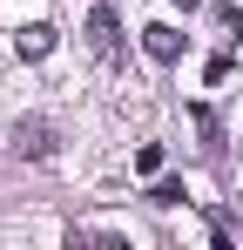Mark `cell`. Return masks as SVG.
I'll return each mask as SVG.
<instances>
[{
    "label": "cell",
    "instance_id": "obj_1",
    "mask_svg": "<svg viewBox=\"0 0 243 250\" xmlns=\"http://www.w3.org/2000/svg\"><path fill=\"white\" fill-rule=\"evenodd\" d=\"M88 47H95L101 61H115V54H122V21H115V7H108V0H95V7H88Z\"/></svg>",
    "mask_w": 243,
    "mask_h": 250
},
{
    "label": "cell",
    "instance_id": "obj_2",
    "mask_svg": "<svg viewBox=\"0 0 243 250\" xmlns=\"http://www.w3.org/2000/svg\"><path fill=\"white\" fill-rule=\"evenodd\" d=\"M14 156H27V163H47V156H54V122H47V115H27V122H14Z\"/></svg>",
    "mask_w": 243,
    "mask_h": 250
},
{
    "label": "cell",
    "instance_id": "obj_3",
    "mask_svg": "<svg viewBox=\"0 0 243 250\" xmlns=\"http://www.w3.org/2000/svg\"><path fill=\"white\" fill-rule=\"evenodd\" d=\"M142 47H149V61H176V54H182V34H176L169 21H149V27H142Z\"/></svg>",
    "mask_w": 243,
    "mask_h": 250
},
{
    "label": "cell",
    "instance_id": "obj_4",
    "mask_svg": "<svg viewBox=\"0 0 243 250\" xmlns=\"http://www.w3.org/2000/svg\"><path fill=\"white\" fill-rule=\"evenodd\" d=\"M14 54H20V61H47V54H54V27H20V34H14Z\"/></svg>",
    "mask_w": 243,
    "mask_h": 250
},
{
    "label": "cell",
    "instance_id": "obj_5",
    "mask_svg": "<svg viewBox=\"0 0 243 250\" xmlns=\"http://www.w3.org/2000/svg\"><path fill=\"white\" fill-rule=\"evenodd\" d=\"M135 169H142V176H162V149H156V142L135 149Z\"/></svg>",
    "mask_w": 243,
    "mask_h": 250
},
{
    "label": "cell",
    "instance_id": "obj_6",
    "mask_svg": "<svg viewBox=\"0 0 243 250\" xmlns=\"http://www.w3.org/2000/svg\"><path fill=\"white\" fill-rule=\"evenodd\" d=\"M149 203H182V183H169V176H156V189H149Z\"/></svg>",
    "mask_w": 243,
    "mask_h": 250
},
{
    "label": "cell",
    "instance_id": "obj_7",
    "mask_svg": "<svg viewBox=\"0 0 243 250\" xmlns=\"http://www.w3.org/2000/svg\"><path fill=\"white\" fill-rule=\"evenodd\" d=\"M176 7H202V0H176Z\"/></svg>",
    "mask_w": 243,
    "mask_h": 250
}]
</instances>
